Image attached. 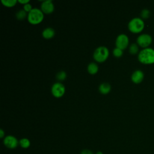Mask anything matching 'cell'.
Returning <instances> with one entry per match:
<instances>
[{
	"label": "cell",
	"mask_w": 154,
	"mask_h": 154,
	"mask_svg": "<svg viewBox=\"0 0 154 154\" xmlns=\"http://www.w3.org/2000/svg\"><path fill=\"white\" fill-rule=\"evenodd\" d=\"M138 59L143 64H149L154 63V50L152 48H145L138 54Z\"/></svg>",
	"instance_id": "obj_1"
},
{
	"label": "cell",
	"mask_w": 154,
	"mask_h": 154,
	"mask_svg": "<svg viewBox=\"0 0 154 154\" xmlns=\"http://www.w3.org/2000/svg\"><path fill=\"white\" fill-rule=\"evenodd\" d=\"M28 20L32 25H37L42 22L44 18L43 11L37 8H34L28 14Z\"/></svg>",
	"instance_id": "obj_2"
},
{
	"label": "cell",
	"mask_w": 154,
	"mask_h": 154,
	"mask_svg": "<svg viewBox=\"0 0 154 154\" xmlns=\"http://www.w3.org/2000/svg\"><path fill=\"white\" fill-rule=\"evenodd\" d=\"M109 56V51L105 46H99L94 51L93 58L98 63L104 62Z\"/></svg>",
	"instance_id": "obj_3"
},
{
	"label": "cell",
	"mask_w": 154,
	"mask_h": 154,
	"mask_svg": "<svg viewBox=\"0 0 154 154\" xmlns=\"http://www.w3.org/2000/svg\"><path fill=\"white\" fill-rule=\"evenodd\" d=\"M144 27L143 20L139 17L133 18L128 23V29L133 33L140 32Z\"/></svg>",
	"instance_id": "obj_4"
},
{
	"label": "cell",
	"mask_w": 154,
	"mask_h": 154,
	"mask_svg": "<svg viewBox=\"0 0 154 154\" xmlns=\"http://www.w3.org/2000/svg\"><path fill=\"white\" fill-rule=\"evenodd\" d=\"M4 145L8 149H14L19 145V141L13 135H7L3 139Z\"/></svg>",
	"instance_id": "obj_5"
},
{
	"label": "cell",
	"mask_w": 154,
	"mask_h": 154,
	"mask_svg": "<svg viewBox=\"0 0 154 154\" xmlns=\"http://www.w3.org/2000/svg\"><path fill=\"white\" fill-rule=\"evenodd\" d=\"M51 93L52 95L57 98L62 97L65 93L64 85L60 82L54 84L51 88Z\"/></svg>",
	"instance_id": "obj_6"
},
{
	"label": "cell",
	"mask_w": 154,
	"mask_h": 154,
	"mask_svg": "<svg viewBox=\"0 0 154 154\" xmlns=\"http://www.w3.org/2000/svg\"><path fill=\"white\" fill-rule=\"evenodd\" d=\"M128 44L129 38L126 35L124 34H121L117 36L116 40V48L123 50L128 47Z\"/></svg>",
	"instance_id": "obj_7"
},
{
	"label": "cell",
	"mask_w": 154,
	"mask_h": 154,
	"mask_svg": "<svg viewBox=\"0 0 154 154\" xmlns=\"http://www.w3.org/2000/svg\"><path fill=\"white\" fill-rule=\"evenodd\" d=\"M152 40V37L150 35L143 34L138 37L137 42L142 48H146L151 43Z\"/></svg>",
	"instance_id": "obj_8"
},
{
	"label": "cell",
	"mask_w": 154,
	"mask_h": 154,
	"mask_svg": "<svg viewBox=\"0 0 154 154\" xmlns=\"http://www.w3.org/2000/svg\"><path fill=\"white\" fill-rule=\"evenodd\" d=\"M41 10L45 14H50L54 10V5L51 0L44 1L41 5Z\"/></svg>",
	"instance_id": "obj_9"
},
{
	"label": "cell",
	"mask_w": 154,
	"mask_h": 154,
	"mask_svg": "<svg viewBox=\"0 0 154 154\" xmlns=\"http://www.w3.org/2000/svg\"><path fill=\"white\" fill-rule=\"evenodd\" d=\"M144 78V73L141 70H135L131 76V80L135 84L140 83Z\"/></svg>",
	"instance_id": "obj_10"
},
{
	"label": "cell",
	"mask_w": 154,
	"mask_h": 154,
	"mask_svg": "<svg viewBox=\"0 0 154 154\" xmlns=\"http://www.w3.org/2000/svg\"><path fill=\"white\" fill-rule=\"evenodd\" d=\"M55 35V31L52 28H46L42 32V36L46 39H50Z\"/></svg>",
	"instance_id": "obj_11"
},
{
	"label": "cell",
	"mask_w": 154,
	"mask_h": 154,
	"mask_svg": "<svg viewBox=\"0 0 154 154\" xmlns=\"http://www.w3.org/2000/svg\"><path fill=\"white\" fill-rule=\"evenodd\" d=\"M99 90L102 94H108L111 90V85L108 83H103L99 85Z\"/></svg>",
	"instance_id": "obj_12"
},
{
	"label": "cell",
	"mask_w": 154,
	"mask_h": 154,
	"mask_svg": "<svg viewBox=\"0 0 154 154\" xmlns=\"http://www.w3.org/2000/svg\"><path fill=\"white\" fill-rule=\"evenodd\" d=\"M87 70L91 75L96 74L98 71V66L94 63H90L87 67Z\"/></svg>",
	"instance_id": "obj_13"
},
{
	"label": "cell",
	"mask_w": 154,
	"mask_h": 154,
	"mask_svg": "<svg viewBox=\"0 0 154 154\" xmlns=\"http://www.w3.org/2000/svg\"><path fill=\"white\" fill-rule=\"evenodd\" d=\"M31 141L27 138H22L19 140V146L22 149H28L30 147Z\"/></svg>",
	"instance_id": "obj_14"
},
{
	"label": "cell",
	"mask_w": 154,
	"mask_h": 154,
	"mask_svg": "<svg viewBox=\"0 0 154 154\" xmlns=\"http://www.w3.org/2000/svg\"><path fill=\"white\" fill-rule=\"evenodd\" d=\"M17 2L18 1L16 0H1V2L3 5L7 7H12L14 6Z\"/></svg>",
	"instance_id": "obj_15"
},
{
	"label": "cell",
	"mask_w": 154,
	"mask_h": 154,
	"mask_svg": "<svg viewBox=\"0 0 154 154\" xmlns=\"http://www.w3.org/2000/svg\"><path fill=\"white\" fill-rule=\"evenodd\" d=\"M26 16H28V14L24 10H20L19 11H17V13L16 14V18L20 20L24 19L26 17Z\"/></svg>",
	"instance_id": "obj_16"
},
{
	"label": "cell",
	"mask_w": 154,
	"mask_h": 154,
	"mask_svg": "<svg viewBox=\"0 0 154 154\" xmlns=\"http://www.w3.org/2000/svg\"><path fill=\"white\" fill-rule=\"evenodd\" d=\"M129 51L131 54H136L138 51V47L137 45L135 43L131 44L129 47Z\"/></svg>",
	"instance_id": "obj_17"
},
{
	"label": "cell",
	"mask_w": 154,
	"mask_h": 154,
	"mask_svg": "<svg viewBox=\"0 0 154 154\" xmlns=\"http://www.w3.org/2000/svg\"><path fill=\"white\" fill-rule=\"evenodd\" d=\"M66 73L64 71H60L57 73L56 78L59 81H63L66 78Z\"/></svg>",
	"instance_id": "obj_18"
},
{
	"label": "cell",
	"mask_w": 154,
	"mask_h": 154,
	"mask_svg": "<svg viewBox=\"0 0 154 154\" xmlns=\"http://www.w3.org/2000/svg\"><path fill=\"white\" fill-rule=\"evenodd\" d=\"M112 54H113L114 56L116 57H118V58L120 57L123 55V50H122L119 48H116L114 49V50L112 51Z\"/></svg>",
	"instance_id": "obj_19"
},
{
	"label": "cell",
	"mask_w": 154,
	"mask_h": 154,
	"mask_svg": "<svg viewBox=\"0 0 154 154\" xmlns=\"http://www.w3.org/2000/svg\"><path fill=\"white\" fill-rule=\"evenodd\" d=\"M150 16V11L148 9H144L141 13V16L143 19H147Z\"/></svg>",
	"instance_id": "obj_20"
},
{
	"label": "cell",
	"mask_w": 154,
	"mask_h": 154,
	"mask_svg": "<svg viewBox=\"0 0 154 154\" xmlns=\"http://www.w3.org/2000/svg\"><path fill=\"white\" fill-rule=\"evenodd\" d=\"M32 6H31V5L30 4H29V3H28V4H25L24 5H23V10L26 11V12H30L31 11V10H32Z\"/></svg>",
	"instance_id": "obj_21"
},
{
	"label": "cell",
	"mask_w": 154,
	"mask_h": 154,
	"mask_svg": "<svg viewBox=\"0 0 154 154\" xmlns=\"http://www.w3.org/2000/svg\"><path fill=\"white\" fill-rule=\"evenodd\" d=\"M80 154H94L93 152L89 149H83L81 151Z\"/></svg>",
	"instance_id": "obj_22"
},
{
	"label": "cell",
	"mask_w": 154,
	"mask_h": 154,
	"mask_svg": "<svg viewBox=\"0 0 154 154\" xmlns=\"http://www.w3.org/2000/svg\"><path fill=\"white\" fill-rule=\"evenodd\" d=\"M18 2L20 4H26L28 3H29V0H19Z\"/></svg>",
	"instance_id": "obj_23"
},
{
	"label": "cell",
	"mask_w": 154,
	"mask_h": 154,
	"mask_svg": "<svg viewBox=\"0 0 154 154\" xmlns=\"http://www.w3.org/2000/svg\"><path fill=\"white\" fill-rule=\"evenodd\" d=\"M5 136V132L4 131V130L2 129H0V138H4Z\"/></svg>",
	"instance_id": "obj_24"
},
{
	"label": "cell",
	"mask_w": 154,
	"mask_h": 154,
	"mask_svg": "<svg viewBox=\"0 0 154 154\" xmlns=\"http://www.w3.org/2000/svg\"><path fill=\"white\" fill-rule=\"evenodd\" d=\"M95 154H103V152H101V151H97Z\"/></svg>",
	"instance_id": "obj_25"
}]
</instances>
